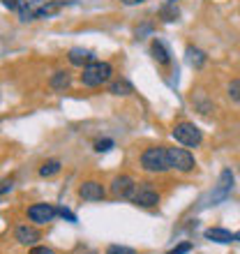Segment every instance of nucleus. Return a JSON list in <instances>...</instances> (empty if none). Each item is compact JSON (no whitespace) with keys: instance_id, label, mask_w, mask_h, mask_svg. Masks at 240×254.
<instances>
[{"instance_id":"13","label":"nucleus","mask_w":240,"mask_h":254,"mask_svg":"<svg viewBox=\"0 0 240 254\" xmlns=\"http://www.w3.org/2000/svg\"><path fill=\"white\" fill-rule=\"evenodd\" d=\"M14 238H16L21 245H35V243L40 241V231L35 227L21 224V227H16V231H14Z\"/></svg>"},{"instance_id":"6","label":"nucleus","mask_w":240,"mask_h":254,"mask_svg":"<svg viewBox=\"0 0 240 254\" xmlns=\"http://www.w3.org/2000/svg\"><path fill=\"white\" fill-rule=\"evenodd\" d=\"M56 215H58V208L51 203H33L28 208V220L35 224H49L56 220Z\"/></svg>"},{"instance_id":"29","label":"nucleus","mask_w":240,"mask_h":254,"mask_svg":"<svg viewBox=\"0 0 240 254\" xmlns=\"http://www.w3.org/2000/svg\"><path fill=\"white\" fill-rule=\"evenodd\" d=\"M236 241H240V231H238V234H236Z\"/></svg>"},{"instance_id":"9","label":"nucleus","mask_w":240,"mask_h":254,"mask_svg":"<svg viewBox=\"0 0 240 254\" xmlns=\"http://www.w3.org/2000/svg\"><path fill=\"white\" fill-rule=\"evenodd\" d=\"M134 188H136L134 178H129V176H118V178H114V183H111V196H114V199H129Z\"/></svg>"},{"instance_id":"11","label":"nucleus","mask_w":240,"mask_h":254,"mask_svg":"<svg viewBox=\"0 0 240 254\" xmlns=\"http://www.w3.org/2000/svg\"><path fill=\"white\" fill-rule=\"evenodd\" d=\"M150 54H153L155 63H157L160 67H169V65H171V54H169L167 44H164L162 40H157V37L150 42Z\"/></svg>"},{"instance_id":"30","label":"nucleus","mask_w":240,"mask_h":254,"mask_svg":"<svg viewBox=\"0 0 240 254\" xmlns=\"http://www.w3.org/2000/svg\"><path fill=\"white\" fill-rule=\"evenodd\" d=\"M169 2H174V5H176V0H169Z\"/></svg>"},{"instance_id":"1","label":"nucleus","mask_w":240,"mask_h":254,"mask_svg":"<svg viewBox=\"0 0 240 254\" xmlns=\"http://www.w3.org/2000/svg\"><path fill=\"white\" fill-rule=\"evenodd\" d=\"M139 164L146 174H167L171 171L169 164V150L167 146H150L146 148L139 157Z\"/></svg>"},{"instance_id":"25","label":"nucleus","mask_w":240,"mask_h":254,"mask_svg":"<svg viewBox=\"0 0 240 254\" xmlns=\"http://www.w3.org/2000/svg\"><path fill=\"white\" fill-rule=\"evenodd\" d=\"M28 254H54V250H49V248H44V245H35L33 250Z\"/></svg>"},{"instance_id":"28","label":"nucleus","mask_w":240,"mask_h":254,"mask_svg":"<svg viewBox=\"0 0 240 254\" xmlns=\"http://www.w3.org/2000/svg\"><path fill=\"white\" fill-rule=\"evenodd\" d=\"M2 5H5L7 9H16V0H2Z\"/></svg>"},{"instance_id":"16","label":"nucleus","mask_w":240,"mask_h":254,"mask_svg":"<svg viewBox=\"0 0 240 254\" xmlns=\"http://www.w3.org/2000/svg\"><path fill=\"white\" fill-rule=\"evenodd\" d=\"M49 86L54 88V90H67V88L72 86V74L69 72H56L54 76H51V81H49Z\"/></svg>"},{"instance_id":"22","label":"nucleus","mask_w":240,"mask_h":254,"mask_svg":"<svg viewBox=\"0 0 240 254\" xmlns=\"http://www.w3.org/2000/svg\"><path fill=\"white\" fill-rule=\"evenodd\" d=\"M111 148H114V141H111V139L95 141V150H97V153H107V150H111Z\"/></svg>"},{"instance_id":"5","label":"nucleus","mask_w":240,"mask_h":254,"mask_svg":"<svg viewBox=\"0 0 240 254\" xmlns=\"http://www.w3.org/2000/svg\"><path fill=\"white\" fill-rule=\"evenodd\" d=\"M129 201H132L134 206H141V208H155L160 203V192H157L150 183H139V185L134 188Z\"/></svg>"},{"instance_id":"20","label":"nucleus","mask_w":240,"mask_h":254,"mask_svg":"<svg viewBox=\"0 0 240 254\" xmlns=\"http://www.w3.org/2000/svg\"><path fill=\"white\" fill-rule=\"evenodd\" d=\"M60 7H62V2H60V0H54V2H47V5L42 7V12H40V16H37V19H49V16H54V14L58 12Z\"/></svg>"},{"instance_id":"21","label":"nucleus","mask_w":240,"mask_h":254,"mask_svg":"<svg viewBox=\"0 0 240 254\" xmlns=\"http://www.w3.org/2000/svg\"><path fill=\"white\" fill-rule=\"evenodd\" d=\"M160 16H162V19H164V21H176V19H178V16H180V12H178V9H176V5H174V2H169L167 7H162V9H160Z\"/></svg>"},{"instance_id":"26","label":"nucleus","mask_w":240,"mask_h":254,"mask_svg":"<svg viewBox=\"0 0 240 254\" xmlns=\"http://www.w3.org/2000/svg\"><path fill=\"white\" fill-rule=\"evenodd\" d=\"M58 215H60V217H67L69 222H76V215L69 213V210H65V208H58Z\"/></svg>"},{"instance_id":"18","label":"nucleus","mask_w":240,"mask_h":254,"mask_svg":"<svg viewBox=\"0 0 240 254\" xmlns=\"http://www.w3.org/2000/svg\"><path fill=\"white\" fill-rule=\"evenodd\" d=\"M60 171V162L58 160H49V162H44L40 167V176L42 178H49V176H56Z\"/></svg>"},{"instance_id":"8","label":"nucleus","mask_w":240,"mask_h":254,"mask_svg":"<svg viewBox=\"0 0 240 254\" xmlns=\"http://www.w3.org/2000/svg\"><path fill=\"white\" fill-rule=\"evenodd\" d=\"M231 190H234V174H231V169H224L220 174L217 188H215V192L210 194V201H213V203H220L222 199H227L229 194H231Z\"/></svg>"},{"instance_id":"27","label":"nucleus","mask_w":240,"mask_h":254,"mask_svg":"<svg viewBox=\"0 0 240 254\" xmlns=\"http://www.w3.org/2000/svg\"><path fill=\"white\" fill-rule=\"evenodd\" d=\"M120 2L127 7H132V5H141V2H146V0H120Z\"/></svg>"},{"instance_id":"17","label":"nucleus","mask_w":240,"mask_h":254,"mask_svg":"<svg viewBox=\"0 0 240 254\" xmlns=\"http://www.w3.org/2000/svg\"><path fill=\"white\" fill-rule=\"evenodd\" d=\"M109 93L111 95H122V97H125V95H132L134 93V88H132V83H129V81H116V83H111V88H109Z\"/></svg>"},{"instance_id":"31","label":"nucleus","mask_w":240,"mask_h":254,"mask_svg":"<svg viewBox=\"0 0 240 254\" xmlns=\"http://www.w3.org/2000/svg\"><path fill=\"white\" fill-rule=\"evenodd\" d=\"M90 254H97V252H90Z\"/></svg>"},{"instance_id":"10","label":"nucleus","mask_w":240,"mask_h":254,"mask_svg":"<svg viewBox=\"0 0 240 254\" xmlns=\"http://www.w3.org/2000/svg\"><path fill=\"white\" fill-rule=\"evenodd\" d=\"M79 196L83 201H102L107 196V190H104V185L97 181H83L79 188Z\"/></svg>"},{"instance_id":"7","label":"nucleus","mask_w":240,"mask_h":254,"mask_svg":"<svg viewBox=\"0 0 240 254\" xmlns=\"http://www.w3.org/2000/svg\"><path fill=\"white\" fill-rule=\"evenodd\" d=\"M49 0H16V12H19V19L26 23V21H33L40 16L42 7L47 5Z\"/></svg>"},{"instance_id":"23","label":"nucleus","mask_w":240,"mask_h":254,"mask_svg":"<svg viewBox=\"0 0 240 254\" xmlns=\"http://www.w3.org/2000/svg\"><path fill=\"white\" fill-rule=\"evenodd\" d=\"M107 254H136L132 248H125V245H111L107 250Z\"/></svg>"},{"instance_id":"12","label":"nucleus","mask_w":240,"mask_h":254,"mask_svg":"<svg viewBox=\"0 0 240 254\" xmlns=\"http://www.w3.org/2000/svg\"><path fill=\"white\" fill-rule=\"evenodd\" d=\"M206 241H213V243H222V245H229V243L236 241V234L229 231V229H222V227H213V229H206Z\"/></svg>"},{"instance_id":"19","label":"nucleus","mask_w":240,"mask_h":254,"mask_svg":"<svg viewBox=\"0 0 240 254\" xmlns=\"http://www.w3.org/2000/svg\"><path fill=\"white\" fill-rule=\"evenodd\" d=\"M227 95L229 100L236 102V104H240V79H231L227 83Z\"/></svg>"},{"instance_id":"24","label":"nucleus","mask_w":240,"mask_h":254,"mask_svg":"<svg viewBox=\"0 0 240 254\" xmlns=\"http://www.w3.org/2000/svg\"><path fill=\"white\" fill-rule=\"evenodd\" d=\"M189 250H192V245H189V243H182V245H178V248H174V250H171V252H169V254H187V252H189Z\"/></svg>"},{"instance_id":"3","label":"nucleus","mask_w":240,"mask_h":254,"mask_svg":"<svg viewBox=\"0 0 240 254\" xmlns=\"http://www.w3.org/2000/svg\"><path fill=\"white\" fill-rule=\"evenodd\" d=\"M171 136H174L176 143H180V146H185V148H196L203 141V132L194 123H187V121L176 123L174 129H171Z\"/></svg>"},{"instance_id":"14","label":"nucleus","mask_w":240,"mask_h":254,"mask_svg":"<svg viewBox=\"0 0 240 254\" xmlns=\"http://www.w3.org/2000/svg\"><path fill=\"white\" fill-rule=\"evenodd\" d=\"M67 61L72 63V65H76V67H86L88 63H93V61H95V56L90 54L88 49L74 47V49H69V54H67Z\"/></svg>"},{"instance_id":"2","label":"nucleus","mask_w":240,"mask_h":254,"mask_svg":"<svg viewBox=\"0 0 240 254\" xmlns=\"http://www.w3.org/2000/svg\"><path fill=\"white\" fill-rule=\"evenodd\" d=\"M111 76H114V67L109 65V63L93 61L83 67V72H81V83L86 88H97V86H102V83H107Z\"/></svg>"},{"instance_id":"15","label":"nucleus","mask_w":240,"mask_h":254,"mask_svg":"<svg viewBox=\"0 0 240 254\" xmlns=\"http://www.w3.org/2000/svg\"><path fill=\"white\" fill-rule=\"evenodd\" d=\"M185 56H187V63H189L194 69H201V67L206 65V61H208V56L203 54L201 49H196V47H187Z\"/></svg>"},{"instance_id":"4","label":"nucleus","mask_w":240,"mask_h":254,"mask_svg":"<svg viewBox=\"0 0 240 254\" xmlns=\"http://www.w3.org/2000/svg\"><path fill=\"white\" fill-rule=\"evenodd\" d=\"M169 150V164H171V171H178V174H192L196 169V160L194 155L187 150V148H176V146H167Z\"/></svg>"}]
</instances>
